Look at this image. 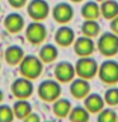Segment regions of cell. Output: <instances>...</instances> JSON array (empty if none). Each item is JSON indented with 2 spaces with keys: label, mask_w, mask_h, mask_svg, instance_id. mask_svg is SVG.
Instances as JSON below:
<instances>
[{
  "label": "cell",
  "mask_w": 118,
  "mask_h": 122,
  "mask_svg": "<svg viewBox=\"0 0 118 122\" xmlns=\"http://www.w3.org/2000/svg\"><path fill=\"white\" fill-rule=\"evenodd\" d=\"M42 71H43V62L38 56L25 55L19 64V72L22 76H24L27 79H38Z\"/></svg>",
  "instance_id": "obj_1"
},
{
  "label": "cell",
  "mask_w": 118,
  "mask_h": 122,
  "mask_svg": "<svg viewBox=\"0 0 118 122\" xmlns=\"http://www.w3.org/2000/svg\"><path fill=\"white\" fill-rule=\"evenodd\" d=\"M97 48L103 56L113 57L118 53V34L113 32L103 33L97 42Z\"/></svg>",
  "instance_id": "obj_2"
},
{
  "label": "cell",
  "mask_w": 118,
  "mask_h": 122,
  "mask_svg": "<svg viewBox=\"0 0 118 122\" xmlns=\"http://www.w3.org/2000/svg\"><path fill=\"white\" fill-rule=\"evenodd\" d=\"M38 97L43 102L53 103L61 95V85L57 80H44L38 85Z\"/></svg>",
  "instance_id": "obj_3"
},
{
  "label": "cell",
  "mask_w": 118,
  "mask_h": 122,
  "mask_svg": "<svg viewBox=\"0 0 118 122\" xmlns=\"http://www.w3.org/2000/svg\"><path fill=\"white\" fill-rule=\"evenodd\" d=\"M99 70V65L97 64V61L94 59H91L90 56H85V57H80L75 64V71L76 75L79 78L90 80L93 79L95 75L98 74Z\"/></svg>",
  "instance_id": "obj_4"
},
{
  "label": "cell",
  "mask_w": 118,
  "mask_h": 122,
  "mask_svg": "<svg viewBox=\"0 0 118 122\" xmlns=\"http://www.w3.org/2000/svg\"><path fill=\"white\" fill-rule=\"evenodd\" d=\"M25 38L32 45H41L47 38V28L42 22H30L25 28Z\"/></svg>",
  "instance_id": "obj_5"
},
{
  "label": "cell",
  "mask_w": 118,
  "mask_h": 122,
  "mask_svg": "<svg viewBox=\"0 0 118 122\" xmlns=\"http://www.w3.org/2000/svg\"><path fill=\"white\" fill-rule=\"evenodd\" d=\"M98 76L104 84H116L118 83V62L114 60L104 61L98 70Z\"/></svg>",
  "instance_id": "obj_6"
},
{
  "label": "cell",
  "mask_w": 118,
  "mask_h": 122,
  "mask_svg": "<svg viewBox=\"0 0 118 122\" xmlns=\"http://www.w3.org/2000/svg\"><path fill=\"white\" fill-rule=\"evenodd\" d=\"M10 90L17 99H28L33 94L34 86L30 79H27L24 76L15 79L10 86Z\"/></svg>",
  "instance_id": "obj_7"
},
{
  "label": "cell",
  "mask_w": 118,
  "mask_h": 122,
  "mask_svg": "<svg viewBox=\"0 0 118 122\" xmlns=\"http://www.w3.org/2000/svg\"><path fill=\"white\" fill-rule=\"evenodd\" d=\"M27 13L33 20L42 22L48 17L49 5L46 0H30L27 6Z\"/></svg>",
  "instance_id": "obj_8"
},
{
  "label": "cell",
  "mask_w": 118,
  "mask_h": 122,
  "mask_svg": "<svg viewBox=\"0 0 118 122\" xmlns=\"http://www.w3.org/2000/svg\"><path fill=\"white\" fill-rule=\"evenodd\" d=\"M76 75L75 65L69 61H60L55 66V78L60 83H71Z\"/></svg>",
  "instance_id": "obj_9"
},
{
  "label": "cell",
  "mask_w": 118,
  "mask_h": 122,
  "mask_svg": "<svg viewBox=\"0 0 118 122\" xmlns=\"http://www.w3.org/2000/svg\"><path fill=\"white\" fill-rule=\"evenodd\" d=\"M52 17L55 22L60 23V24H66L74 18V9L69 3H59L53 6Z\"/></svg>",
  "instance_id": "obj_10"
},
{
  "label": "cell",
  "mask_w": 118,
  "mask_h": 122,
  "mask_svg": "<svg viewBox=\"0 0 118 122\" xmlns=\"http://www.w3.org/2000/svg\"><path fill=\"white\" fill-rule=\"evenodd\" d=\"M95 50V43L93 41V38L81 36L79 38H76L74 41V52L79 57H85L90 56Z\"/></svg>",
  "instance_id": "obj_11"
},
{
  "label": "cell",
  "mask_w": 118,
  "mask_h": 122,
  "mask_svg": "<svg viewBox=\"0 0 118 122\" xmlns=\"http://www.w3.org/2000/svg\"><path fill=\"white\" fill-rule=\"evenodd\" d=\"M75 41V32L74 29L67 25H61L55 33V42L61 47H69L74 45Z\"/></svg>",
  "instance_id": "obj_12"
},
{
  "label": "cell",
  "mask_w": 118,
  "mask_h": 122,
  "mask_svg": "<svg viewBox=\"0 0 118 122\" xmlns=\"http://www.w3.org/2000/svg\"><path fill=\"white\" fill-rule=\"evenodd\" d=\"M24 18L22 17L19 13L14 11V13L8 14L5 19H4V27L9 33H19L24 28Z\"/></svg>",
  "instance_id": "obj_13"
},
{
  "label": "cell",
  "mask_w": 118,
  "mask_h": 122,
  "mask_svg": "<svg viewBox=\"0 0 118 122\" xmlns=\"http://www.w3.org/2000/svg\"><path fill=\"white\" fill-rule=\"evenodd\" d=\"M70 93L76 99H84L90 93V84L86 79H74L70 84Z\"/></svg>",
  "instance_id": "obj_14"
},
{
  "label": "cell",
  "mask_w": 118,
  "mask_h": 122,
  "mask_svg": "<svg viewBox=\"0 0 118 122\" xmlns=\"http://www.w3.org/2000/svg\"><path fill=\"white\" fill-rule=\"evenodd\" d=\"M104 104H105L104 97H102L97 93H89L84 98V107L90 113H99L104 108Z\"/></svg>",
  "instance_id": "obj_15"
},
{
  "label": "cell",
  "mask_w": 118,
  "mask_h": 122,
  "mask_svg": "<svg viewBox=\"0 0 118 122\" xmlns=\"http://www.w3.org/2000/svg\"><path fill=\"white\" fill-rule=\"evenodd\" d=\"M24 56L25 55H24L23 48L20 46H17V45L9 46V47L5 50V52H4V60H5L6 64L10 65V66L19 65Z\"/></svg>",
  "instance_id": "obj_16"
},
{
  "label": "cell",
  "mask_w": 118,
  "mask_h": 122,
  "mask_svg": "<svg viewBox=\"0 0 118 122\" xmlns=\"http://www.w3.org/2000/svg\"><path fill=\"white\" fill-rule=\"evenodd\" d=\"M100 15V5L97 1H86L81 6V17L85 20H97Z\"/></svg>",
  "instance_id": "obj_17"
},
{
  "label": "cell",
  "mask_w": 118,
  "mask_h": 122,
  "mask_svg": "<svg viewBox=\"0 0 118 122\" xmlns=\"http://www.w3.org/2000/svg\"><path fill=\"white\" fill-rule=\"evenodd\" d=\"M71 103L69 99L66 98H59L53 102L52 104V111H53V114L57 116L59 118H65V117H69L70 114V111H71Z\"/></svg>",
  "instance_id": "obj_18"
},
{
  "label": "cell",
  "mask_w": 118,
  "mask_h": 122,
  "mask_svg": "<svg viewBox=\"0 0 118 122\" xmlns=\"http://www.w3.org/2000/svg\"><path fill=\"white\" fill-rule=\"evenodd\" d=\"M38 57L41 59V61L43 64H49L53 62L57 57H59V50L55 45L47 43L43 45L39 50V53H38Z\"/></svg>",
  "instance_id": "obj_19"
},
{
  "label": "cell",
  "mask_w": 118,
  "mask_h": 122,
  "mask_svg": "<svg viewBox=\"0 0 118 122\" xmlns=\"http://www.w3.org/2000/svg\"><path fill=\"white\" fill-rule=\"evenodd\" d=\"M100 14L103 18L112 20L118 15V3L116 0H103L100 4Z\"/></svg>",
  "instance_id": "obj_20"
},
{
  "label": "cell",
  "mask_w": 118,
  "mask_h": 122,
  "mask_svg": "<svg viewBox=\"0 0 118 122\" xmlns=\"http://www.w3.org/2000/svg\"><path fill=\"white\" fill-rule=\"evenodd\" d=\"M14 116L19 120H24L28 114L32 112V104L27 99H18L13 104Z\"/></svg>",
  "instance_id": "obj_21"
},
{
  "label": "cell",
  "mask_w": 118,
  "mask_h": 122,
  "mask_svg": "<svg viewBox=\"0 0 118 122\" xmlns=\"http://www.w3.org/2000/svg\"><path fill=\"white\" fill-rule=\"evenodd\" d=\"M89 118H90V112L85 107H80V106L71 108L70 114H69L70 122H89Z\"/></svg>",
  "instance_id": "obj_22"
},
{
  "label": "cell",
  "mask_w": 118,
  "mask_h": 122,
  "mask_svg": "<svg viewBox=\"0 0 118 122\" xmlns=\"http://www.w3.org/2000/svg\"><path fill=\"white\" fill-rule=\"evenodd\" d=\"M81 32L83 36L86 37H97L100 33V25L97 20H84V23L81 24Z\"/></svg>",
  "instance_id": "obj_23"
},
{
  "label": "cell",
  "mask_w": 118,
  "mask_h": 122,
  "mask_svg": "<svg viewBox=\"0 0 118 122\" xmlns=\"http://www.w3.org/2000/svg\"><path fill=\"white\" fill-rule=\"evenodd\" d=\"M14 117L13 107L8 104H0V122H13Z\"/></svg>",
  "instance_id": "obj_24"
},
{
  "label": "cell",
  "mask_w": 118,
  "mask_h": 122,
  "mask_svg": "<svg viewBox=\"0 0 118 122\" xmlns=\"http://www.w3.org/2000/svg\"><path fill=\"white\" fill-rule=\"evenodd\" d=\"M118 114L113 109H104L103 108L98 113V122H117Z\"/></svg>",
  "instance_id": "obj_25"
},
{
  "label": "cell",
  "mask_w": 118,
  "mask_h": 122,
  "mask_svg": "<svg viewBox=\"0 0 118 122\" xmlns=\"http://www.w3.org/2000/svg\"><path fill=\"white\" fill-rule=\"evenodd\" d=\"M104 101L109 106H117L118 104V88H110L105 92Z\"/></svg>",
  "instance_id": "obj_26"
},
{
  "label": "cell",
  "mask_w": 118,
  "mask_h": 122,
  "mask_svg": "<svg viewBox=\"0 0 118 122\" xmlns=\"http://www.w3.org/2000/svg\"><path fill=\"white\" fill-rule=\"evenodd\" d=\"M28 0H8V3H9V5L11 8H14V9H20L23 8L27 4Z\"/></svg>",
  "instance_id": "obj_27"
},
{
  "label": "cell",
  "mask_w": 118,
  "mask_h": 122,
  "mask_svg": "<svg viewBox=\"0 0 118 122\" xmlns=\"http://www.w3.org/2000/svg\"><path fill=\"white\" fill-rule=\"evenodd\" d=\"M23 122H42L41 121V117H39V114L36 113V112H30L28 116H27L24 120H23Z\"/></svg>",
  "instance_id": "obj_28"
},
{
  "label": "cell",
  "mask_w": 118,
  "mask_h": 122,
  "mask_svg": "<svg viewBox=\"0 0 118 122\" xmlns=\"http://www.w3.org/2000/svg\"><path fill=\"white\" fill-rule=\"evenodd\" d=\"M110 30H112L113 33L118 34V15L110 20Z\"/></svg>",
  "instance_id": "obj_29"
},
{
  "label": "cell",
  "mask_w": 118,
  "mask_h": 122,
  "mask_svg": "<svg viewBox=\"0 0 118 122\" xmlns=\"http://www.w3.org/2000/svg\"><path fill=\"white\" fill-rule=\"evenodd\" d=\"M3 99H4V93H3V90L0 89V103L3 102Z\"/></svg>",
  "instance_id": "obj_30"
},
{
  "label": "cell",
  "mask_w": 118,
  "mask_h": 122,
  "mask_svg": "<svg viewBox=\"0 0 118 122\" xmlns=\"http://www.w3.org/2000/svg\"><path fill=\"white\" fill-rule=\"evenodd\" d=\"M70 1H72V3H81L83 0H70Z\"/></svg>",
  "instance_id": "obj_31"
},
{
  "label": "cell",
  "mask_w": 118,
  "mask_h": 122,
  "mask_svg": "<svg viewBox=\"0 0 118 122\" xmlns=\"http://www.w3.org/2000/svg\"><path fill=\"white\" fill-rule=\"evenodd\" d=\"M46 122H53V121H46Z\"/></svg>",
  "instance_id": "obj_32"
},
{
  "label": "cell",
  "mask_w": 118,
  "mask_h": 122,
  "mask_svg": "<svg viewBox=\"0 0 118 122\" xmlns=\"http://www.w3.org/2000/svg\"><path fill=\"white\" fill-rule=\"evenodd\" d=\"M117 122H118V116H117Z\"/></svg>",
  "instance_id": "obj_33"
},
{
  "label": "cell",
  "mask_w": 118,
  "mask_h": 122,
  "mask_svg": "<svg viewBox=\"0 0 118 122\" xmlns=\"http://www.w3.org/2000/svg\"><path fill=\"white\" fill-rule=\"evenodd\" d=\"M0 69H1V64H0Z\"/></svg>",
  "instance_id": "obj_34"
},
{
  "label": "cell",
  "mask_w": 118,
  "mask_h": 122,
  "mask_svg": "<svg viewBox=\"0 0 118 122\" xmlns=\"http://www.w3.org/2000/svg\"><path fill=\"white\" fill-rule=\"evenodd\" d=\"M0 10H1V6H0Z\"/></svg>",
  "instance_id": "obj_35"
}]
</instances>
